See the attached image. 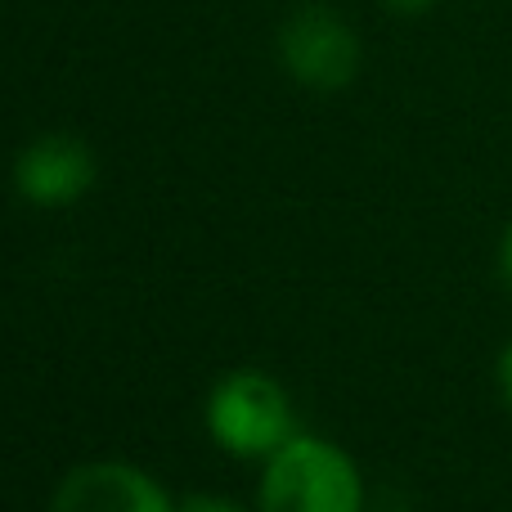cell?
<instances>
[{
  "mask_svg": "<svg viewBox=\"0 0 512 512\" xmlns=\"http://www.w3.org/2000/svg\"><path fill=\"white\" fill-rule=\"evenodd\" d=\"M261 512H360V472L328 441H283L265 468Z\"/></svg>",
  "mask_w": 512,
  "mask_h": 512,
  "instance_id": "obj_1",
  "label": "cell"
},
{
  "mask_svg": "<svg viewBox=\"0 0 512 512\" xmlns=\"http://www.w3.org/2000/svg\"><path fill=\"white\" fill-rule=\"evenodd\" d=\"M207 423H212L216 441L234 454H265L279 450L288 441V396L274 378L256 369H239L212 391L207 405Z\"/></svg>",
  "mask_w": 512,
  "mask_h": 512,
  "instance_id": "obj_2",
  "label": "cell"
},
{
  "mask_svg": "<svg viewBox=\"0 0 512 512\" xmlns=\"http://www.w3.org/2000/svg\"><path fill=\"white\" fill-rule=\"evenodd\" d=\"M283 63L297 81L315 90H342L360 68V41L355 32L324 5H306L288 18L279 36Z\"/></svg>",
  "mask_w": 512,
  "mask_h": 512,
  "instance_id": "obj_3",
  "label": "cell"
},
{
  "mask_svg": "<svg viewBox=\"0 0 512 512\" xmlns=\"http://www.w3.org/2000/svg\"><path fill=\"white\" fill-rule=\"evenodd\" d=\"M54 512H171L158 481L126 463H90L63 477Z\"/></svg>",
  "mask_w": 512,
  "mask_h": 512,
  "instance_id": "obj_4",
  "label": "cell"
},
{
  "mask_svg": "<svg viewBox=\"0 0 512 512\" xmlns=\"http://www.w3.org/2000/svg\"><path fill=\"white\" fill-rule=\"evenodd\" d=\"M18 189L41 207H59V203H77L95 180V158L81 140L72 135H45L32 149L18 158L14 171Z\"/></svg>",
  "mask_w": 512,
  "mask_h": 512,
  "instance_id": "obj_5",
  "label": "cell"
},
{
  "mask_svg": "<svg viewBox=\"0 0 512 512\" xmlns=\"http://www.w3.org/2000/svg\"><path fill=\"white\" fill-rule=\"evenodd\" d=\"M180 512H239V508H230V504H221V499H189Z\"/></svg>",
  "mask_w": 512,
  "mask_h": 512,
  "instance_id": "obj_6",
  "label": "cell"
},
{
  "mask_svg": "<svg viewBox=\"0 0 512 512\" xmlns=\"http://www.w3.org/2000/svg\"><path fill=\"white\" fill-rule=\"evenodd\" d=\"M499 378H504V396H508V405H512V346L504 351V360H499Z\"/></svg>",
  "mask_w": 512,
  "mask_h": 512,
  "instance_id": "obj_7",
  "label": "cell"
},
{
  "mask_svg": "<svg viewBox=\"0 0 512 512\" xmlns=\"http://www.w3.org/2000/svg\"><path fill=\"white\" fill-rule=\"evenodd\" d=\"M382 5L400 9V14H418V9H427V5H432V0H382Z\"/></svg>",
  "mask_w": 512,
  "mask_h": 512,
  "instance_id": "obj_8",
  "label": "cell"
},
{
  "mask_svg": "<svg viewBox=\"0 0 512 512\" xmlns=\"http://www.w3.org/2000/svg\"><path fill=\"white\" fill-rule=\"evenodd\" d=\"M504 274H508V283H512V225H508V234H504Z\"/></svg>",
  "mask_w": 512,
  "mask_h": 512,
  "instance_id": "obj_9",
  "label": "cell"
}]
</instances>
